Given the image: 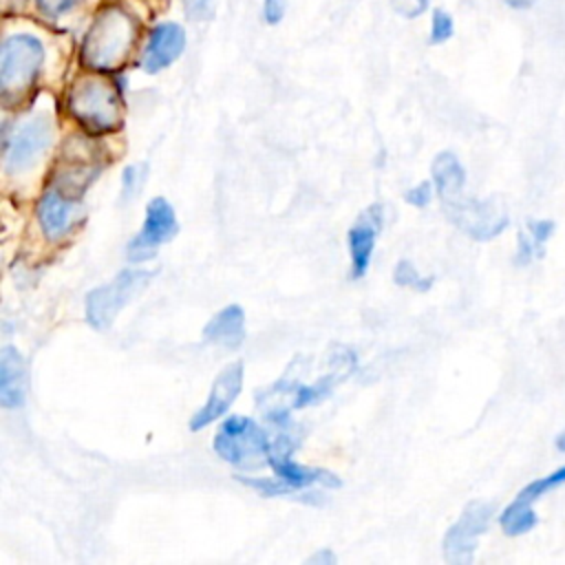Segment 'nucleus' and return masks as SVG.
I'll return each mask as SVG.
<instances>
[{"label": "nucleus", "mask_w": 565, "mask_h": 565, "mask_svg": "<svg viewBox=\"0 0 565 565\" xmlns=\"http://www.w3.org/2000/svg\"><path fill=\"white\" fill-rule=\"evenodd\" d=\"M135 35V18L121 7H106L97 13L84 38L82 57L95 71H113L126 60Z\"/></svg>", "instance_id": "obj_1"}, {"label": "nucleus", "mask_w": 565, "mask_h": 565, "mask_svg": "<svg viewBox=\"0 0 565 565\" xmlns=\"http://www.w3.org/2000/svg\"><path fill=\"white\" fill-rule=\"evenodd\" d=\"M68 113L93 135L113 132L124 121L119 93L102 77H82L73 84Z\"/></svg>", "instance_id": "obj_2"}, {"label": "nucleus", "mask_w": 565, "mask_h": 565, "mask_svg": "<svg viewBox=\"0 0 565 565\" xmlns=\"http://www.w3.org/2000/svg\"><path fill=\"white\" fill-rule=\"evenodd\" d=\"M44 62V49L38 38L18 33L4 40L0 53V90L4 102L20 99L35 82Z\"/></svg>", "instance_id": "obj_3"}, {"label": "nucleus", "mask_w": 565, "mask_h": 565, "mask_svg": "<svg viewBox=\"0 0 565 565\" xmlns=\"http://www.w3.org/2000/svg\"><path fill=\"white\" fill-rule=\"evenodd\" d=\"M152 276V269H124L110 282L95 287L86 296V320L99 331L108 329L117 313L150 282Z\"/></svg>", "instance_id": "obj_4"}, {"label": "nucleus", "mask_w": 565, "mask_h": 565, "mask_svg": "<svg viewBox=\"0 0 565 565\" xmlns=\"http://www.w3.org/2000/svg\"><path fill=\"white\" fill-rule=\"evenodd\" d=\"M444 207L448 218L475 241H490L510 223L508 212L497 199H472L461 192L455 199L444 201Z\"/></svg>", "instance_id": "obj_5"}, {"label": "nucleus", "mask_w": 565, "mask_h": 565, "mask_svg": "<svg viewBox=\"0 0 565 565\" xmlns=\"http://www.w3.org/2000/svg\"><path fill=\"white\" fill-rule=\"evenodd\" d=\"M269 446L271 439L265 428L241 415L227 417L214 435V452L234 466H247L249 459L267 457Z\"/></svg>", "instance_id": "obj_6"}, {"label": "nucleus", "mask_w": 565, "mask_h": 565, "mask_svg": "<svg viewBox=\"0 0 565 565\" xmlns=\"http://www.w3.org/2000/svg\"><path fill=\"white\" fill-rule=\"evenodd\" d=\"M494 505L490 501H470L459 519L448 527L444 536V556L448 563L466 565L472 561L477 539L488 530Z\"/></svg>", "instance_id": "obj_7"}, {"label": "nucleus", "mask_w": 565, "mask_h": 565, "mask_svg": "<svg viewBox=\"0 0 565 565\" xmlns=\"http://www.w3.org/2000/svg\"><path fill=\"white\" fill-rule=\"evenodd\" d=\"M53 126L46 115H38L15 128L4 143V163L9 172H22L31 168L51 146Z\"/></svg>", "instance_id": "obj_8"}, {"label": "nucleus", "mask_w": 565, "mask_h": 565, "mask_svg": "<svg viewBox=\"0 0 565 565\" xmlns=\"http://www.w3.org/2000/svg\"><path fill=\"white\" fill-rule=\"evenodd\" d=\"M179 230L172 205L163 196H154L146 205V221L139 234L128 243V258L132 263L148 260L154 256L157 247L170 241Z\"/></svg>", "instance_id": "obj_9"}, {"label": "nucleus", "mask_w": 565, "mask_h": 565, "mask_svg": "<svg viewBox=\"0 0 565 565\" xmlns=\"http://www.w3.org/2000/svg\"><path fill=\"white\" fill-rule=\"evenodd\" d=\"M291 450H294V444L287 435H280L276 441H271L269 450H267V463L271 466V470L276 472V477L289 486V490H300V488H307V486H313V483H320V486H340V481L327 472V470H320V468H307V466H300L291 459Z\"/></svg>", "instance_id": "obj_10"}, {"label": "nucleus", "mask_w": 565, "mask_h": 565, "mask_svg": "<svg viewBox=\"0 0 565 565\" xmlns=\"http://www.w3.org/2000/svg\"><path fill=\"white\" fill-rule=\"evenodd\" d=\"M243 388V362L227 364L214 380L205 404L190 419V430H201L216 422Z\"/></svg>", "instance_id": "obj_11"}, {"label": "nucleus", "mask_w": 565, "mask_h": 565, "mask_svg": "<svg viewBox=\"0 0 565 565\" xmlns=\"http://www.w3.org/2000/svg\"><path fill=\"white\" fill-rule=\"evenodd\" d=\"M382 223V207L375 203L364 210L349 230V254H351V276L360 278L369 269L375 238Z\"/></svg>", "instance_id": "obj_12"}, {"label": "nucleus", "mask_w": 565, "mask_h": 565, "mask_svg": "<svg viewBox=\"0 0 565 565\" xmlns=\"http://www.w3.org/2000/svg\"><path fill=\"white\" fill-rule=\"evenodd\" d=\"M183 49H185V33L179 24L174 22L157 24L150 31L141 64L148 73H159L166 66H170L183 53Z\"/></svg>", "instance_id": "obj_13"}, {"label": "nucleus", "mask_w": 565, "mask_h": 565, "mask_svg": "<svg viewBox=\"0 0 565 565\" xmlns=\"http://www.w3.org/2000/svg\"><path fill=\"white\" fill-rule=\"evenodd\" d=\"M77 207V196L62 192L60 188H49L38 203V223L49 241H60L73 223Z\"/></svg>", "instance_id": "obj_14"}, {"label": "nucleus", "mask_w": 565, "mask_h": 565, "mask_svg": "<svg viewBox=\"0 0 565 565\" xmlns=\"http://www.w3.org/2000/svg\"><path fill=\"white\" fill-rule=\"evenodd\" d=\"M203 338L225 349H238L245 342V311L238 305H227L203 327Z\"/></svg>", "instance_id": "obj_15"}, {"label": "nucleus", "mask_w": 565, "mask_h": 565, "mask_svg": "<svg viewBox=\"0 0 565 565\" xmlns=\"http://www.w3.org/2000/svg\"><path fill=\"white\" fill-rule=\"evenodd\" d=\"M24 402V360L13 347L0 353V404L18 408Z\"/></svg>", "instance_id": "obj_16"}, {"label": "nucleus", "mask_w": 565, "mask_h": 565, "mask_svg": "<svg viewBox=\"0 0 565 565\" xmlns=\"http://www.w3.org/2000/svg\"><path fill=\"white\" fill-rule=\"evenodd\" d=\"M433 183L441 201H450L463 192L466 185V170L452 152H439L433 161Z\"/></svg>", "instance_id": "obj_17"}, {"label": "nucleus", "mask_w": 565, "mask_h": 565, "mask_svg": "<svg viewBox=\"0 0 565 565\" xmlns=\"http://www.w3.org/2000/svg\"><path fill=\"white\" fill-rule=\"evenodd\" d=\"M501 527L505 534L510 536H519V534H525L530 532L536 523H539V516L536 512L532 510V503L527 501H521V499H514L503 512H501Z\"/></svg>", "instance_id": "obj_18"}, {"label": "nucleus", "mask_w": 565, "mask_h": 565, "mask_svg": "<svg viewBox=\"0 0 565 565\" xmlns=\"http://www.w3.org/2000/svg\"><path fill=\"white\" fill-rule=\"evenodd\" d=\"M563 483H565V466L558 468V470H554V472H550L547 477H541V479L527 483V486L519 492L516 499L527 501V503H534L536 499H541L543 494H547L550 490H554V488H558V486H563Z\"/></svg>", "instance_id": "obj_19"}, {"label": "nucleus", "mask_w": 565, "mask_h": 565, "mask_svg": "<svg viewBox=\"0 0 565 565\" xmlns=\"http://www.w3.org/2000/svg\"><path fill=\"white\" fill-rule=\"evenodd\" d=\"M393 278H395L397 285H402V287H413V289H417V291L430 289V282H433V278L419 276V271L415 269V265L408 263V260H399V263H397Z\"/></svg>", "instance_id": "obj_20"}, {"label": "nucleus", "mask_w": 565, "mask_h": 565, "mask_svg": "<svg viewBox=\"0 0 565 565\" xmlns=\"http://www.w3.org/2000/svg\"><path fill=\"white\" fill-rule=\"evenodd\" d=\"M452 35V18L446 11H435L430 22V40L433 42H446Z\"/></svg>", "instance_id": "obj_21"}, {"label": "nucleus", "mask_w": 565, "mask_h": 565, "mask_svg": "<svg viewBox=\"0 0 565 565\" xmlns=\"http://www.w3.org/2000/svg\"><path fill=\"white\" fill-rule=\"evenodd\" d=\"M532 243L536 245L539 254L543 252V245L547 243V238L554 234V223L552 221H532L530 230H527Z\"/></svg>", "instance_id": "obj_22"}, {"label": "nucleus", "mask_w": 565, "mask_h": 565, "mask_svg": "<svg viewBox=\"0 0 565 565\" xmlns=\"http://www.w3.org/2000/svg\"><path fill=\"white\" fill-rule=\"evenodd\" d=\"M430 196H433V185H430V181H422V183H417L415 188H411V190L404 194L406 203H411V205H415V207H426V205L430 203Z\"/></svg>", "instance_id": "obj_23"}, {"label": "nucleus", "mask_w": 565, "mask_h": 565, "mask_svg": "<svg viewBox=\"0 0 565 565\" xmlns=\"http://www.w3.org/2000/svg\"><path fill=\"white\" fill-rule=\"evenodd\" d=\"M393 9L399 13V15H406V18H417L419 13H424L426 9V0H391Z\"/></svg>", "instance_id": "obj_24"}, {"label": "nucleus", "mask_w": 565, "mask_h": 565, "mask_svg": "<svg viewBox=\"0 0 565 565\" xmlns=\"http://www.w3.org/2000/svg\"><path fill=\"white\" fill-rule=\"evenodd\" d=\"M285 15V0H265L263 2V18L269 24H278Z\"/></svg>", "instance_id": "obj_25"}, {"label": "nucleus", "mask_w": 565, "mask_h": 565, "mask_svg": "<svg viewBox=\"0 0 565 565\" xmlns=\"http://www.w3.org/2000/svg\"><path fill=\"white\" fill-rule=\"evenodd\" d=\"M139 174H141V168L139 166H128L126 170H124V179H121V190H124V196H132V192H135V188L139 185V181L143 179H139Z\"/></svg>", "instance_id": "obj_26"}, {"label": "nucleus", "mask_w": 565, "mask_h": 565, "mask_svg": "<svg viewBox=\"0 0 565 565\" xmlns=\"http://www.w3.org/2000/svg\"><path fill=\"white\" fill-rule=\"evenodd\" d=\"M35 2L49 15H60V13L68 11L75 4V0H35Z\"/></svg>", "instance_id": "obj_27"}, {"label": "nucleus", "mask_w": 565, "mask_h": 565, "mask_svg": "<svg viewBox=\"0 0 565 565\" xmlns=\"http://www.w3.org/2000/svg\"><path fill=\"white\" fill-rule=\"evenodd\" d=\"M190 18H205L210 13V0H183Z\"/></svg>", "instance_id": "obj_28"}, {"label": "nucleus", "mask_w": 565, "mask_h": 565, "mask_svg": "<svg viewBox=\"0 0 565 565\" xmlns=\"http://www.w3.org/2000/svg\"><path fill=\"white\" fill-rule=\"evenodd\" d=\"M335 561V556H333V552L329 550V547H324V550H320L318 554H313L307 563H324V565H331Z\"/></svg>", "instance_id": "obj_29"}, {"label": "nucleus", "mask_w": 565, "mask_h": 565, "mask_svg": "<svg viewBox=\"0 0 565 565\" xmlns=\"http://www.w3.org/2000/svg\"><path fill=\"white\" fill-rule=\"evenodd\" d=\"M508 4H512V7H516V9H523V7H530L534 0H505Z\"/></svg>", "instance_id": "obj_30"}, {"label": "nucleus", "mask_w": 565, "mask_h": 565, "mask_svg": "<svg viewBox=\"0 0 565 565\" xmlns=\"http://www.w3.org/2000/svg\"><path fill=\"white\" fill-rule=\"evenodd\" d=\"M556 446H558V450H563V452H565V433L556 439Z\"/></svg>", "instance_id": "obj_31"}]
</instances>
